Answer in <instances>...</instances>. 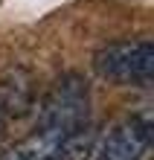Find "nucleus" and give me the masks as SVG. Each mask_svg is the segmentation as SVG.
I'll return each instance as SVG.
<instances>
[{
	"label": "nucleus",
	"mask_w": 154,
	"mask_h": 160,
	"mask_svg": "<svg viewBox=\"0 0 154 160\" xmlns=\"http://www.w3.org/2000/svg\"><path fill=\"white\" fill-rule=\"evenodd\" d=\"M90 111V90L87 82L76 73H67L47 90V96L38 102V122L55 128H79L87 125Z\"/></svg>",
	"instance_id": "obj_3"
},
{
	"label": "nucleus",
	"mask_w": 154,
	"mask_h": 160,
	"mask_svg": "<svg viewBox=\"0 0 154 160\" xmlns=\"http://www.w3.org/2000/svg\"><path fill=\"white\" fill-rule=\"evenodd\" d=\"M0 122H3V114H0Z\"/></svg>",
	"instance_id": "obj_5"
},
{
	"label": "nucleus",
	"mask_w": 154,
	"mask_h": 160,
	"mask_svg": "<svg viewBox=\"0 0 154 160\" xmlns=\"http://www.w3.org/2000/svg\"><path fill=\"white\" fill-rule=\"evenodd\" d=\"M96 76L111 84L128 88H148L154 79V44L151 38L113 41L93 52Z\"/></svg>",
	"instance_id": "obj_1"
},
{
	"label": "nucleus",
	"mask_w": 154,
	"mask_h": 160,
	"mask_svg": "<svg viewBox=\"0 0 154 160\" xmlns=\"http://www.w3.org/2000/svg\"><path fill=\"white\" fill-rule=\"evenodd\" d=\"M96 146V131L93 125H79V128H55V125H41L12 146L3 154V160H84Z\"/></svg>",
	"instance_id": "obj_2"
},
{
	"label": "nucleus",
	"mask_w": 154,
	"mask_h": 160,
	"mask_svg": "<svg viewBox=\"0 0 154 160\" xmlns=\"http://www.w3.org/2000/svg\"><path fill=\"white\" fill-rule=\"evenodd\" d=\"M148 148H151V119L140 114L113 125L93 146L90 157L93 160H146Z\"/></svg>",
	"instance_id": "obj_4"
}]
</instances>
